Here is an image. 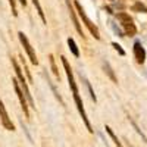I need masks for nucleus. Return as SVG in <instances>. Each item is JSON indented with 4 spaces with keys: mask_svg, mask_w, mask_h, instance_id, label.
<instances>
[{
    "mask_svg": "<svg viewBox=\"0 0 147 147\" xmlns=\"http://www.w3.org/2000/svg\"><path fill=\"white\" fill-rule=\"evenodd\" d=\"M112 46H113V47L116 49V50H118V53H119L121 56H125V52L122 50V47H121V46H119L118 43H112Z\"/></svg>",
    "mask_w": 147,
    "mask_h": 147,
    "instance_id": "nucleus-16",
    "label": "nucleus"
},
{
    "mask_svg": "<svg viewBox=\"0 0 147 147\" xmlns=\"http://www.w3.org/2000/svg\"><path fill=\"white\" fill-rule=\"evenodd\" d=\"M103 66H105V71L107 72V75L110 77V80H112L113 82H118V81H116V77H115V74H113V71H112V68H110V65H109L107 62H105Z\"/></svg>",
    "mask_w": 147,
    "mask_h": 147,
    "instance_id": "nucleus-11",
    "label": "nucleus"
},
{
    "mask_svg": "<svg viewBox=\"0 0 147 147\" xmlns=\"http://www.w3.org/2000/svg\"><path fill=\"white\" fill-rule=\"evenodd\" d=\"M0 121H2V124L3 127L7 129V131H15V125H13V122L10 121L7 112H6V107L3 105V102L0 100Z\"/></svg>",
    "mask_w": 147,
    "mask_h": 147,
    "instance_id": "nucleus-6",
    "label": "nucleus"
},
{
    "mask_svg": "<svg viewBox=\"0 0 147 147\" xmlns=\"http://www.w3.org/2000/svg\"><path fill=\"white\" fill-rule=\"evenodd\" d=\"M74 5H75V7H77V10H78V13H80V18L82 19V22L85 24V27H87L88 28V31L93 34V37H94V38L96 40H100V32H99V28H97L96 25H94V24L90 21V18L87 16V15H85V10L82 9V6L78 3V2H75V3H74Z\"/></svg>",
    "mask_w": 147,
    "mask_h": 147,
    "instance_id": "nucleus-1",
    "label": "nucleus"
},
{
    "mask_svg": "<svg viewBox=\"0 0 147 147\" xmlns=\"http://www.w3.org/2000/svg\"><path fill=\"white\" fill-rule=\"evenodd\" d=\"M12 84H13V88H15V93L18 96V99H19V103H21V107L24 110V113H25V116H30V110H28V100H27V97L25 94H24V90H21L19 87V82L16 80H12Z\"/></svg>",
    "mask_w": 147,
    "mask_h": 147,
    "instance_id": "nucleus-5",
    "label": "nucleus"
},
{
    "mask_svg": "<svg viewBox=\"0 0 147 147\" xmlns=\"http://www.w3.org/2000/svg\"><path fill=\"white\" fill-rule=\"evenodd\" d=\"M66 5H68V9H69V15H71V18H72V22H74V25H75V30L78 31V34H80L81 37H84L82 28H81V25H80L78 18H77V15H75V10H74V7H72V5H71L69 0H66Z\"/></svg>",
    "mask_w": 147,
    "mask_h": 147,
    "instance_id": "nucleus-8",
    "label": "nucleus"
},
{
    "mask_svg": "<svg viewBox=\"0 0 147 147\" xmlns=\"http://www.w3.org/2000/svg\"><path fill=\"white\" fill-rule=\"evenodd\" d=\"M12 65H13V69H15V72H16V77H18V80H19V82H21V87H22V90H24V94H25L30 106H31V107H35V106H34V100H32V97H31V93H30V90H28V85H27V82H25V78H24V74H22V71H21V68H19V65L16 63L15 59H12Z\"/></svg>",
    "mask_w": 147,
    "mask_h": 147,
    "instance_id": "nucleus-2",
    "label": "nucleus"
},
{
    "mask_svg": "<svg viewBox=\"0 0 147 147\" xmlns=\"http://www.w3.org/2000/svg\"><path fill=\"white\" fill-rule=\"evenodd\" d=\"M32 3H34V6L37 7V12H38L41 21L46 24V16H44V12H43V9H41V6H40V2H38V0H32Z\"/></svg>",
    "mask_w": 147,
    "mask_h": 147,
    "instance_id": "nucleus-12",
    "label": "nucleus"
},
{
    "mask_svg": "<svg viewBox=\"0 0 147 147\" xmlns=\"http://www.w3.org/2000/svg\"><path fill=\"white\" fill-rule=\"evenodd\" d=\"M116 18L122 22V27H124V30H125V32H127L128 35H136L137 28H136V25L132 24V19L129 18L128 13H125V12H121V13L116 15Z\"/></svg>",
    "mask_w": 147,
    "mask_h": 147,
    "instance_id": "nucleus-4",
    "label": "nucleus"
},
{
    "mask_svg": "<svg viewBox=\"0 0 147 147\" xmlns=\"http://www.w3.org/2000/svg\"><path fill=\"white\" fill-rule=\"evenodd\" d=\"M18 37H19L21 44L24 46V49H25V52H27V55H28V57H30V60H31V63H32V65H38V59H37V55H35V52H34V49L31 47V44H30V41H28V38H27V35L24 34L22 31H19V32H18Z\"/></svg>",
    "mask_w": 147,
    "mask_h": 147,
    "instance_id": "nucleus-3",
    "label": "nucleus"
},
{
    "mask_svg": "<svg viewBox=\"0 0 147 147\" xmlns=\"http://www.w3.org/2000/svg\"><path fill=\"white\" fill-rule=\"evenodd\" d=\"M19 2H21V5H22L24 7H25V6H27V0H19Z\"/></svg>",
    "mask_w": 147,
    "mask_h": 147,
    "instance_id": "nucleus-18",
    "label": "nucleus"
},
{
    "mask_svg": "<svg viewBox=\"0 0 147 147\" xmlns=\"http://www.w3.org/2000/svg\"><path fill=\"white\" fill-rule=\"evenodd\" d=\"M134 55H136V59L138 63H144L146 60V50L144 47L141 46L140 41H136V44H134Z\"/></svg>",
    "mask_w": 147,
    "mask_h": 147,
    "instance_id": "nucleus-7",
    "label": "nucleus"
},
{
    "mask_svg": "<svg viewBox=\"0 0 147 147\" xmlns=\"http://www.w3.org/2000/svg\"><path fill=\"white\" fill-rule=\"evenodd\" d=\"M85 85H87V88H88V91H90V96H91V99L96 102L97 100V97H96V94H94V91H93V88H91V85H90V82L88 81H85Z\"/></svg>",
    "mask_w": 147,
    "mask_h": 147,
    "instance_id": "nucleus-13",
    "label": "nucleus"
},
{
    "mask_svg": "<svg viewBox=\"0 0 147 147\" xmlns=\"http://www.w3.org/2000/svg\"><path fill=\"white\" fill-rule=\"evenodd\" d=\"M9 5H10V9H12V13H13V16H16L18 12H16V6H15V0H9Z\"/></svg>",
    "mask_w": 147,
    "mask_h": 147,
    "instance_id": "nucleus-14",
    "label": "nucleus"
},
{
    "mask_svg": "<svg viewBox=\"0 0 147 147\" xmlns=\"http://www.w3.org/2000/svg\"><path fill=\"white\" fill-rule=\"evenodd\" d=\"M134 9H141V10H147V9H146V6H144V5H141V3H137L136 6H134Z\"/></svg>",
    "mask_w": 147,
    "mask_h": 147,
    "instance_id": "nucleus-17",
    "label": "nucleus"
},
{
    "mask_svg": "<svg viewBox=\"0 0 147 147\" xmlns=\"http://www.w3.org/2000/svg\"><path fill=\"white\" fill-rule=\"evenodd\" d=\"M68 46H69V50L72 52V55L75 56V57H78L80 56V50H78V47H77V44H75V41H74L72 37H69V38H68Z\"/></svg>",
    "mask_w": 147,
    "mask_h": 147,
    "instance_id": "nucleus-9",
    "label": "nucleus"
},
{
    "mask_svg": "<svg viewBox=\"0 0 147 147\" xmlns=\"http://www.w3.org/2000/svg\"><path fill=\"white\" fill-rule=\"evenodd\" d=\"M105 129H106V132H107V134H109V136H110V138H112V140L115 141V144H116V147H124V146H122V144H121V141L118 140V137H116V136H115V134H113V131H112V129H110V127H109V125H106V127H105Z\"/></svg>",
    "mask_w": 147,
    "mask_h": 147,
    "instance_id": "nucleus-10",
    "label": "nucleus"
},
{
    "mask_svg": "<svg viewBox=\"0 0 147 147\" xmlns=\"http://www.w3.org/2000/svg\"><path fill=\"white\" fill-rule=\"evenodd\" d=\"M50 63H52V69H53V72H55V75H56V77H59V72H57V68H56V63H55L53 56H50Z\"/></svg>",
    "mask_w": 147,
    "mask_h": 147,
    "instance_id": "nucleus-15",
    "label": "nucleus"
}]
</instances>
